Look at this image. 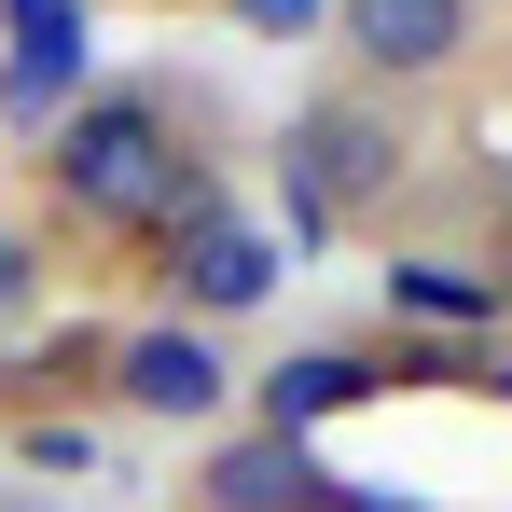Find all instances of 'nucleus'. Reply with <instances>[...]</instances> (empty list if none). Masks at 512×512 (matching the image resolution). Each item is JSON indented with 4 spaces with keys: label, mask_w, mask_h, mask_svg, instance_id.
<instances>
[{
    "label": "nucleus",
    "mask_w": 512,
    "mask_h": 512,
    "mask_svg": "<svg viewBox=\"0 0 512 512\" xmlns=\"http://www.w3.org/2000/svg\"><path fill=\"white\" fill-rule=\"evenodd\" d=\"M28 167H42V208H56V222L125 236V250H167L180 222L222 208L208 153L180 139V111H167L153 84H111V97H84V111H56Z\"/></svg>",
    "instance_id": "f257e3e1"
},
{
    "label": "nucleus",
    "mask_w": 512,
    "mask_h": 512,
    "mask_svg": "<svg viewBox=\"0 0 512 512\" xmlns=\"http://www.w3.org/2000/svg\"><path fill=\"white\" fill-rule=\"evenodd\" d=\"M402 167H416V139H402V111L388 97H305L291 111V153H277V194H291V236H346V222H374L388 194H402Z\"/></svg>",
    "instance_id": "f03ea898"
},
{
    "label": "nucleus",
    "mask_w": 512,
    "mask_h": 512,
    "mask_svg": "<svg viewBox=\"0 0 512 512\" xmlns=\"http://www.w3.org/2000/svg\"><path fill=\"white\" fill-rule=\"evenodd\" d=\"M111 402L125 416H222L236 402V360H222V333H194V319H153V333H111Z\"/></svg>",
    "instance_id": "7ed1b4c3"
},
{
    "label": "nucleus",
    "mask_w": 512,
    "mask_h": 512,
    "mask_svg": "<svg viewBox=\"0 0 512 512\" xmlns=\"http://www.w3.org/2000/svg\"><path fill=\"white\" fill-rule=\"evenodd\" d=\"M153 277L180 291V319L208 333V319H250L263 291H277V236H263V222H236V208H208V222H180L167 250H153Z\"/></svg>",
    "instance_id": "20e7f679"
},
{
    "label": "nucleus",
    "mask_w": 512,
    "mask_h": 512,
    "mask_svg": "<svg viewBox=\"0 0 512 512\" xmlns=\"http://www.w3.org/2000/svg\"><path fill=\"white\" fill-rule=\"evenodd\" d=\"M333 42L360 84H443L471 56V0H333Z\"/></svg>",
    "instance_id": "39448f33"
},
{
    "label": "nucleus",
    "mask_w": 512,
    "mask_h": 512,
    "mask_svg": "<svg viewBox=\"0 0 512 512\" xmlns=\"http://www.w3.org/2000/svg\"><path fill=\"white\" fill-rule=\"evenodd\" d=\"M194 499L208 512H333V471H319V443L250 429V443H222V457L194 471Z\"/></svg>",
    "instance_id": "423d86ee"
},
{
    "label": "nucleus",
    "mask_w": 512,
    "mask_h": 512,
    "mask_svg": "<svg viewBox=\"0 0 512 512\" xmlns=\"http://www.w3.org/2000/svg\"><path fill=\"white\" fill-rule=\"evenodd\" d=\"M360 388H374V374H360L346 346H305V360H277V374H263L250 402H263V429H277V443H305V429H319V416H346Z\"/></svg>",
    "instance_id": "0eeeda50"
},
{
    "label": "nucleus",
    "mask_w": 512,
    "mask_h": 512,
    "mask_svg": "<svg viewBox=\"0 0 512 512\" xmlns=\"http://www.w3.org/2000/svg\"><path fill=\"white\" fill-rule=\"evenodd\" d=\"M56 70H84V0H14V84H0V111H42Z\"/></svg>",
    "instance_id": "6e6552de"
},
{
    "label": "nucleus",
    "mask_w": 512,
    "mask_h": 512,
    "mask_svg": "<svg viewBox=\"0 0 512 512\" xmlns=\"http://www.w3.org/2000/svg\"><path fill=\"white\" fill-rule=\"evenodd\" d=\"M388 319H443V333H485V319H499V277H457V263H388Z\"/></svg>",
    "instance_id": "1a4fd4ad"
},
{
    "label": "nucleus",
    "mask_w": 512,
    "mask_h": 512,
    "mask_svg": "<svg viewBox=\"0 0 512 512\" xmlns=\"http://www.w3.org/2000/svg\"><path fill=\"white\" fill-rule=\"evenodd\" d=\"M42 291H56V263H42V236H0V346L42 319Z\"/></svg>",
    "instance_id": "9d476101"
},
{
    "label": "nucleus",
    "mask_w": 512,
    "mask_h": 512,
    "mask_svg": "<svg viewBox=\"0 0 512 512\" xmlns=\"http://www.w3.org/2000/svg\"><path fill=\"white\" fill-rule=\"evenodd\" d=\"M14 457H28V471H70V485H84V471H97V429H84V416H28V429H14Z\"/></svg>",
    "instance_id": "9b49d317"
},
{
    "label": "nucleus",
    "mask_w": 512,
    "mask_h": 512,
    "mask_svg": "<svg viewBox=\"0 0 512 512\" xmlns=\"http://www.w3.org/2000/svg\"><path fill=\"white\" fill-rule=\"evenodd\" d=\"M236 14H250V28H291V42L319 28V0H236Z\"/></svg>",
    "instance_id": "f8f14e48"
}]
</instances>
